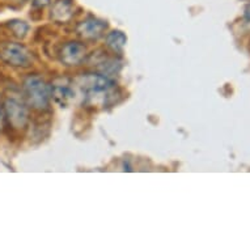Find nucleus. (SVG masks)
Masks as SVG:
<instances>
[{
    "label": "nucleus",
    "mask_w": 250,
    "mask_h": 250,
    "mask_svg": "<svg viewBox=\"0 0 250 250\" xmlns=\"http://www.w3.org/2000/svg\"><path fill=\"white\" fill-rule=\"evenodd\" d=\"M74 83L88 106H105L115 96L114 82L104 74L82 75Z\"/></svg>",
    "instance_id": "1"
},
{
    "label": "nucleus",
    "mask_w": 250,
    "mask_h": 250,
    "mask_svg": "<svg viewBox=\"0 0 250 250\" xmlns=\"http://www.w3.org/2000/svg\"><path fill=\"white\" fill-rule=\"evenodd\" d=\"M25 101L34 110H46L49 109L51 100V85L41 76H29L24 83Z\"/></svg>",
    "instance_id": "2"
},
{
    "label": "nucleus",
    "mask_w": 250,
    "mask_h": 250,
    "mask_svg": "<svg viewBox=\"0 0 250 250\" xmlns=\"http://www.w3.org/2000/svg\"><path fill=\"white\" fill-rule=\"evenodd\" d=\"M0 59L13 67H29L33 62L32 54L25 46L16 42L0 43Z\"/></svg>",
    "instance_id": "3"
},
{
    "label": "nucleus",
    "mask_w": 250,
    "mask_h": 250,
    "mask_svg": "<svg viewBox=\"0 0 250 250\" xmlns=\"http://www.w3.org/2000/svg\"><path fill=\"white\" fill-rule=\"evenodd\" d=\"M28 104L17 95L8 96L4 101L5 118L8 119L13 128H22L26 126L29 119Z\"/></svg>",
    "instance_id": "4"
},
{
    "label": "nucleus",
    "mask_w": 250,
    "mask_h": 250,
    "mask_svg": "<svg viewBox=\"0 0 250 250\" xmlns=\"http://www.w3.org/2000/svg\"><path fill=\"white\" fill-rule=\"evenodd\" d=\"M86 55L85 46L80 42H68L61 51V61L66 66H78Z\"/></svg>",
    "instance_id": "5"
},
{
    "label": "nucleus",
    "mask_w": 250,
    "mask_h": 250,
    "mask_svg": "<svg viewBox=\"0 0 250 250\" xmlns=\"http://www.w3.org/2000/svg\"><path fill=\"white\" fill-rule=\"evenodd\" d=\"M105 29H106V24L104 21L97 20V19H89L79 25L78 32L84 38L93 40V38H99L100 36H103Z\"/></svg>",
    "instance_id": "6"
},
{
    "label": "nucleus",
    "mask_w": 250,
    "mask_h": 250,
    "mask_svg": "<svg viewBox=\"0 0 250 250\" xmlns=\"http://www.w3.org/2000/svg\"><path fill=\"white\" fill-rule=\"evenodd\" d=\"M74 96L75 90L71 86V84H67V83L58 84V83H55L51 86V99L55 100L61 105H67L71 100L74 99Z\"/></svg>",
    "instance_id": "7"
},
{
    "label": "nucleus",
    "mask_w": 250,
    "mask_h": 250,
    "mask_svg": "<svg viewBox=\"0 0 250 250\" xmlns=\"http://www.w3.org/2000/svg\"><path fill=\"white\" fill-rule=\"evenodd\" d=\"M72 13H74V8L70 0H58L54 3L53 9H51V16L54 20L61 21V22L70 20Z\"/></svg>",
    "instance_id": "8"
},
{
    "label": "nucleus",
    "mask_w": 250,
    "mask_h": 250,
    "mask_svg": "<svg viewBox=\"0 0 250 250\" xmlns=\"http://www.w3.org/2000/svg\"><path fill=\"white\" fill-rule=\"evenodd\" d=\"M107 41V46L111 47V49L114 50V51H121V50L125 47L126 45V36L122 33V32H111L106 38Z\"/></svg>",
    "instance_id": "9"
},
{
    "label": "nucleus",
    "mask_w": 250,
    "mask_h": 250,
    "mask_svg": "<svg viewBox=\"0 0 250 250\" xmlns=\"http://www.w3.org/2000/svg\"><path fill=\"white\" fill-rule=\"evenodd\" d=\"M9 28L13 32V34L19 38L25 37V34L28 32V25L25 24V21L21 20H12L9 21Z\"/></svg>",
    "instance_id": "10"
},
{
    "label": "nucleus",
    "mask_w": 250,
    "mask_h": 250,
    "mask_svg": "<svg viewBox=\"0 0 250 250\" xmlns=\"http://www.w3.org/2000/svg\"><path fill=\"white\" fill-rule=\"evenodd\" d=\"M4 119H5L4 105L1 104V100H0V131L3 130V126H4Z\"/></svg>",
    "instance_id": "11"
},
{
    "label": "nucleus",
    "mask_w": 250,
    "mask_h": 250,
    "mask_svg": "<svg viewBox=\"0 0 250 250\" xmlns=\"http://www.w3.org/2000/svg\"><path fill=\"white\" fill-rule=\"evenodd\" d=\"M51 0H33V5L36 8H43L47 4H50Z\"/></svg>",
    "instance_id": "12"
},
{
    "label": "nucleus",
    "mask_w": 250,
    "mask_h": 250,
    "mask_svg": "<svg viewBox=\"0 0 250 250\" xmlns=\"http://www.w3.org/2000/svg\"><path fill=\"white\" fill-rule=\"evenodd\" d=\"M244 20L246 22H250V3L245 7V11H244Z\"/></svg>",
    "instance_id": "13"
},
{
    "label": "nucleus",
    "mask_w": 250,
    "mask_h": 250,
    "mask_svg": "<svg viewBox=\"0 0 250 250\" xmlns=\"http://www.w3.org/2000/svg\"><path fill=\"white\" fill-rule=\"evenodd\" d=\"M16 1H19V3H22V1H25V0H16Z\"/></svg>",
    "instance_id": "14"
}]
</instances>
